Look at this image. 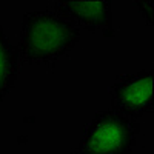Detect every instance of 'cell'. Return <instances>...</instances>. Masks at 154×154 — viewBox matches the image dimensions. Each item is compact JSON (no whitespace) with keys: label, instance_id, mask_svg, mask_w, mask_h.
Instances as JSON below:
<instances>
[{"label":"cell","instance_id":"obj_4","mask_svg":"<svg viewBox=\"0 0 154 154\" xmlns=\"http://www.w3.org/2000/svg\"><path fill=\"white\" fill-rule=\"evenodd\" d=\"M112 3L109 0L102 2H83V0H62L54 3V9L71 19L77 26L88 29L111 28L112 25Z\"/></svg>","mask_w":154,"mask_h":154},{"label":"cell","instance_id":"obj_3","mask_svg":"<svg viewBox=\"0 0 154 154\" xmlns=\"http://www.w3.org/2000/svg\"><path fill=\"white\" fill-rule=\"evenodd\" d=\"M111 109L130 119H140L154 108V72L143 69L119 75L109 89Z\"/></svg>","mask_w":154,"mask_h":154},{"label":"cell","instance_id":"obj_5","mask_svg":"<svg viewBox=\"0 0 154 154\" xmlns=\"http://www.w3.org/2000/svg\"><path fill=\"white\" fill-rule=\"evenodd\" d=\"M20 71L17 48L11 43L8 34L0 25V105L14 88Z\"/></svg>","mask_w":154,"mask_h":154},{"label":"cell","instance_id":"obj_1","mask_svg":"<svg viewBox=\"0 0 154 154\" xmlns=\"http://www.w3.org/2000/svg\"><path fill=\"white\" fill-rule=\"evenodd\" d=\"M80 35V28L59 11L37 9L23 16L16 48L26 62H56L77 45Z\"/></svg>","mask_w":154,"mask_h":154},{"label":"cell","instance_id":"obj_2","mask_svg":"<svg viewBox=\"0 0 154 154\" xmlns=\"http://www.w3.org/2000/svg\"><path fill=\"white\" fill-rule=\"evenodd\" d=\"M140 125L111 108L94 114L72 154H133Z\"/></svg>","mask_w":154,"mask_h":154},{"label":"cell","instance_id":"obj_6","mask_svg":"<svg viewBox=\"0 0 154 154\" xmlns=\"http://www.w3.org/2000/svg\"><path fill=\"white\" fill-rule=\"evenodd\" d=\"M139 11H140V14L143 16L145 22L148 26H151V23H152V8H154V2H137L136 3Z\"/></svg>","mask_w":154,"mask_h":154}]
</instances>
